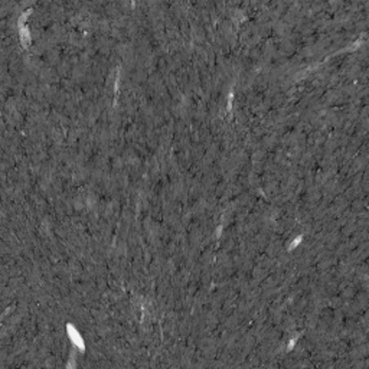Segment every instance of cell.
I'll return each instance as SVG.
<instances>
[{
  "instance_id": "obj_1",
  "label": "cell",
  "mask_w": 369,
  "mask_h": 369,
  "mask_svg": "<svg viewBox=\"0 0 369 369\" xmlns=\"http://www.w3.org/2000/svg\"><path fill=\"white\" fill-rule=\"evenodd\" d=\"M68 332L71 333L69 336L72 338V340H74V342H77V345H78V348L84 349V343H82V339H81V338H79V336H78V333H77V330H75L74 327H72V326H68Z\"/></svg>"
},
{
  "instance_id": "obj_2",
  "label": "cell",
  "mask_w": 369,
  "mask_h": 369,
  "mask_svg": "<svg viewBox=\"0 0 369 369\" xmlns=\"http://www.w3.org/2000/svg\"><path fill=\"white\" fill-rule=\"evenodd\" d=\"M300 241H301V237H297V238H296V239H294V241H293V244H291L290 247H288V249H293V248H294V247H297Z\"/></svg>"
}]
</instances>
